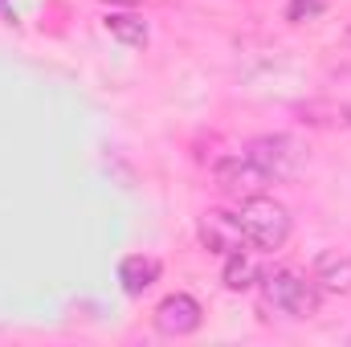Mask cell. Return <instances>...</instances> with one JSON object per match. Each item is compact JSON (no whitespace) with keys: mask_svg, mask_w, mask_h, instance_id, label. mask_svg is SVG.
I'll return each mask as SVG.
<instances>
[{"mask_svg":"<svg viewBox=\"0 0 351 347\" xmlns=\"http://www.w3.org/2000/svg\"><path fill=\"white\" fill-rule=\"evenodd\" d=\"M237 221H241L245 246L265 250V254L282 250V246H286V237H290V213H286L278 200H265V196L245 200V204H241V213H237Z\"/></svg>","mask_w":351,"mask_h":347,"instance_id":"cell-2","label":"cell"},{"mask_svg":"<svg viewBox=\"0 0 351 347\" xmlns=\"http://www.w3.org/2000/svg\"><path fill=\"white\" fill-rule=\"evenodd\" d=\"M323 8V0H290V21H302V16H315Z\"/></svg>","mask_w":351,"mask_h":347,"instance_id":"cell-11","label":"cell"},{"mask_svg":"<svg viewBox=\"0 0 351 347\" xmlns=\"http://www.w3.org/2000/svg\"><path fill=\"white\" fill-rule=\"evenodd\" d=\"M196 233H200V246H204L208 254H217V258H229V254H237V250L245 246L241 221H237L233 213H204Z\"/></svg>","mask_w":351,"mask_h":347,"instance_id":"cell-6","label":"cell"},{"mask_svg":"<svg viewBox=\"0 0 351 347\" xmlns=\"http://www.w3.org/2000/svg\"><path fill=\"white\" fill-rule=\"evenodd\" d=\"M221 282H225L229 290H250V286H258V282H262V270H258V261L250 258L245 250H237V254H229V258H225Z\"/></svg>","mask_w":351,"mask_h":347,"instance_id":"cell-9","label":"cell"},{"mask_svg":"<svg viewBox=\"0 0 351 347\" xmlns=\"http://www.w3.org/2000/svg\"><path fill=\"white\" fill-rule=\"evenodd\" d=\"M315 286L323 294H351V258L348 254H319Z\"/></svg>","mask_w":351,"mask_h":347,"instance_id":"cell-8","label":"cell"},{"mask_svg":"<svg viewBox=\"0 0 351 347\" xmlns=\"http://www.w3.org/2000/svg\"><path fill=\"white\" fill-rule=\"evenodd\" d=\"M106 33L114 41H123V45H143L147 41V25L139 16H131V12H110L106 16Z\"/></svg>","mask_w":351,"mask_h":347,"instance_id":"cell-10","label":"cell"},{"mask_svg":"<svg viewBox=\"0 0 351 347\" xmlns=\"http://www.w3.org/2000/svg\"><path fill=\"white\" fill-rule=\"evenodd\" d=\"M319 298H323V290L315 286V278L306 282L294 270L262 274V302L269 311L286 315V319H315L319 315Z\"/></svg>","mask_w":351,"mask_h":347,"instance_id":"cell-1","label":"cell"},{"mask_svg":"<svg viewBox=\"0 0 351 347\" xmlns=\"http://www.w3.org/2000/svg\"><path fill=\"white\" fill-rule=\"evenodd\" d=\"M245 156H250L269 180H286V176H294L302 168V147H298L290 135H258V139L245 147Z\"/></svg>","mask_w":351,"mask_h":347,"instance_id":"cell-4","label":"cell"},{"mask_svg":"<svg viewBox=\"0 0 351 347\" xmlns=\"http://www.w3.org/2000/svg\"><path fill=\"white\" fill-rule=\"evenodd\" d=\"M160 282V261L147 258V254H131V258L119 261V286H123V294H131V298H139L143 290H152Z\"/></svg>","mask_w":351,"mask_h":347,"instance_id":"cell-7","label":"cell"},{"mask_svg":"<svg viewBox=\"0 0 351 347\" xmlns=\"http://www.w3.org/2000/svg\"><path fill=\"white\" fill-rule=\"evenodd\" d=\"M213 180H217V188H221L225 196H233V200H254V196H262L265 188L274 184V180H269V176H265L245 152H233V156L217 160Z\"/></svg>","mask_w":351,"mask_h":347,"instance_id":"cell-3","label":"cell"},{"mask_svg":"<svg viewBox=\"0 0 351 347\" xmlns=\"http://www.w3.org/2000/svg\"><path fill=\"white\" fill-rule=\"evenodd\" d=\"M204 323V311L192 294H168L160 307H156V331L160 335H172V339H184L192 331H200Z\"/></svg>","mask_w":351,"mask_h":347,"instance_id":"cell-5","label":"cell"}]
</instances>
